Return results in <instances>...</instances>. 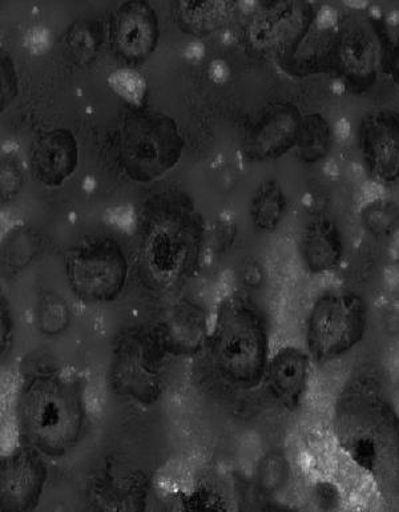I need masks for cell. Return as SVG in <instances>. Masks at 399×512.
<instances>
[{
	"label": "cell",
	"instance_id": "obj_1",
	"mask_svg": "<svg viewBox=\"0 0 399 512\" xmlns=\"http://www.w3.org/2000/svg\"><path fill=\"white\" fill-rule=\"evenodd\" d=\"M16 415L28 446L60 458L78 445L87 422L82 387L59 373H39L20 387Z\"/></svg>",
	"mask_w": 399,
	"mask_h": 512
},
{
	"label": "cell",
	"instance_id": "obj_2",
	"mask_svg": "<svg viewBox=\"0 0 399 512\" xmlns=\"http://www.w3.org/2000/svg\"><path fill=\"white\" fill-rule=\"evenodd\" d=\"M211 352L217 372L229 384L252 389L264 380L270 357L268 326L247 298L229 296L217 306Z\"/></svg>",
	"mask_w": 399,
	"mask_h": 512
},
{
	"label": "cell",
	"instance_id": "obj_3",
	"mask_svg": "<svg viewBox=\"0 0 399 512\" xmlns=\"http://www.w3.org/2000/svg\"><path fill=\"white\" fill-rule=\"evenodd\" d=\"M203 228L185 205H168L149 219L141 241V257L149 280L172 288L187 280L199 262Z\"/></svg>",
	"mask_w": 399,
	"mask_h": 512
},
{
	"label": "cell",
	"instance_id": "obj_4",
	"mask_svg": "<svg viewBox=\"0 0 399 512\" xmlns=\"http://www.w3.org/2000/svg\"><path fill=\"white\" fill-rule=\"evenodd\" d=\"M183 148L179 126L160 112H136L120 128L119 163L139 183H152L167 175L179 163Z\"/></svg>",
	"mask_w": 399,
	"mask_h": 512
},
{
	"label": "cell",
	"instance_id": "obj_5",
	"mask_svg": "<svg viewBox=\"0 0 399 512\" xmlns=\"http://www.w3.org/2000/svg\"><path fill=\"white\" fill-rule=\"evenodd\" d=\"M368 328V308L350 290H328L314 301L306 317L305 341L312 360L330 362L352 352Z\"/></svg>",
	"mask_w": 399,
	"mask_h": 512
},
{
	"label": "cell",
	"instance_id": "obj_6",
	"mask_svg": "<svg viewBox=\"0 0 399 512\" xmlns=\"http://www.w3.org/2000/svg\"><path fill=\"white\" fill-rule=\"evenodd\" d=\"M68 284L80 301L106 304L123 292L128 262L122 247L108 237L83 241L67 252Z\"/></svg>",
	"mask_w": 399,
	"mask_h": 512
},
{
	"label": "cell",
	"instance_id": "obj_7",
	"mask_svg": "<svg viewBox=\"0 0 399 512\" xmlns=\"http://www.w3.org/2000/svg\"><path fill=\"white\" fill-rule=\"evenodd\" d=\"M47 469L34 447H16L4 455L0 466V501L7 511L35 509L42 497Z\"/></svg>",
	"mask_w": 399,
	"mask_h": 512
},
{
	"label": "cell",
	"instance_id": "obj_8",
	"mask_svg": "<svg viewBox=\"0 0 399 512\" xmlns=\"http://www.w3.org/2000/svg\"><path fill=\"white\" fill-rule=\"evenodd\" d=\"M313 10L300 2L276 3L255 19L251 27L252 43L261 51L286 55L294 51L308 34Z\"/></svg>",
	"mask_w": 399,
	"mask_h": 512
},
{
	"label": "cell",
	"instance_id": "obj_9",
	"mask_svg": "<svg viewBox=\"0 0 399 512\" xmlns=\"http://www.w3.org/2000/svg\"><path fill=\"white\" fill-rule=\"evenodd\" d=\"M360 148L370 175L385 184L399 177V116L396 111L369 112L361 120Z\"/></svg>",
	"mask_w": 399,
	"mask_h": 512
},
{
	"label": "cell",
	"instance_id": "obj_10",
	"mask_svg": "<svg viewBox=\"0 0 399 512\" xmlns=\"http://www.w3.org/2000/svg\"><path fill=\"white\" fill-rule=\"evenodd\" d=\"M159 35V18L147 2L124 3L112 16V47L128 63L147 59L155 51Z\"/></svg>",
	"mask_w": 399,
	"mask_h": 512
},
{
	"label": "cell",
	"instance_id": "obj_11",
	"mask_svg": "<svg viewBox=\"0 0 399 512\" xmlns=\"http://www.w3.org/2000/svg\"><path fill=\"white\" fill-rule=\"evenodd\" d=\"M380 31L372 24H348L338 35L336 62L349 82L364 86L377 78L382 64Z\"/></svg>",
	"mask_w": 399,
	"mask_h": 512
},
{
	"label": "cell",
	"instance_id": "obj_12",
	"mask_svg": "<svg viewBox=\"0 0 399 512\" xmlns=\"http://www.w3.org/2000/svg\"><path fill=\"white\" fill-rule=\"evenodd\" d=\"M302 115L292 104L270 107L249 132L247 153L253 160H276L296 147Z\"/></svg>",
	"mask_w": 399,
	"mask_h": 512
},
{
	"label": "cell",
	"instance_id": "obj_13",
	"mask_svg": "<svg viewBox=\"0 0 399 512\" xmlns=\"http://www.w3.org/2000/svg\"><path fill=\"white\" fill-rule=\"evenodd\" d=\"M78 163V141L66 128L44 132L32 144V172L47 187H58L70 179Z\"/></svg>",
	"mask_w": 399,
	"mask_h": 512
},
{
	"label": "cell",
	"instance_id": "obj_14",
	"mask_svg": "<svg viewBox=\"0 0 399 512\" xmlns=\"http://www.w3.org/2000/svg\"><path fill=\"white\" fill-rule=\"evenodd\" d=\"M308 352L297 346H284L269 357L265 377L270 393L286 409H297L304 401L310 380Z\"/></svg>",
	"mask_w": 399,
	"mask_h": 512
},
{
	"label": "cell",
	"instance_id": "obj_15",
	"mask_svg": "<svg viewBox=\"0 0 399 512\" xmlns=\"http://www.w3.org/2000/svg\"><path fill=\"white\" fill-rule=\"evenodd\" d=\"M301 255L306 268L314 274L337 269L344 256V241L336 223L322 216L310 221L302 233Z\"/></svg>",
	"mask_w": 399,
	"mask_h": 512
},
{
	"label": "cell",
	"instance_id": "obj_16",
	"mask_svg": "<svg viewBox=\"0 0 399 512\" xmlns=\"http://www.w3.org/2000/svg\"><path fill=\"white\" fill-rule=\"evenodd\" d=\"M231 14L227 2H181L177 3L176 15L180 27L191 35L212 34L223 27Z\"/></svg>",
	"mask_w": 399,
	"mask_h": 512
},
{
	"label": "cell",
	"instance_id": "obj_17",
	"mask_svg": "<svg viewBox=\"0 0 399 512\" xmlns=\"http://www.w3.org/2000/svg\"><path fill=\"white\" fill-rule=\"evenodd\" d=\"M333 145L332 127L320 114L302 116L298 132L296 151L298 159L304 163L314 164L329 155Z\"/></svg>",
	"mask_w": 399,
	"mask_h": 512
},
{
	"label": "cell",
	"instance_id": "obj_18",
	"mask_svg": "<svg viewBox=\"0 0 399 512\" xmlns=\"http://www.w3.org/2000/svg\"><path fill=\"white\" fill-rule=\"evenodd\" d=\"M286 212V196L277 180L263 181L253 195L251 217L257 229L276 231Z\"/></svg>",
	"mask_w": 399,
	"mask_h": 512
},
{
	"label": "cell",
	"instance_id": "obj_19",
	"mask_svg": "<svg viewBox=\"0 0 399 512\" xmlns=\"http://www.w3.org/2000/svg\"><path fill=\"white\" fill-rule=\"evenodd\" d=\"M398 213L396 201L374 200L362 208V227L370 236L377 237V239H388L397 232Z\"/></svg>",
	"mask_w": 399,
	"mask_h": 512
},
{
	"label": "cell",
	"instance_id": "obj_20",
	"mask_svg": "<svg viewBox=\"0 0 399 512\" xmlns=\"http://www.w3.org/2000/svg\"><path fill=\"white\" fill-rule=\"evenodd\" d=\"M71 312L67 302L56 294H44L36 308V324L40 332L47 336H58L68 328Z\"/></svg>",
	"mask_w": 399,
	"mask_h": 512
},
{
	"label": "cell",
	"instance_id": "obj_21",
	"mask_svg": "<svg viewBox=\"0 0 399 512\" xmlns=\"http://www.w3.org/2000/svg\"><path fill=\"white\" fill-rule=\"evenodd\" d=\"M289 466L284 455L272 453L266 455L259 467V482L266 493H276L288 481Z\"/></svg>",
	"mask_w": 399,
	"mask_h": 512
},
{
	"label": "cell",
	"instance_id": "obj_22",
	"mask_svg": "<svg viewBox=\"0 0 399 512\" xmlns=\"http://www.w3.org/2000/svg\"><path fill=\"white\" fill-rule=\"evenodd\" d=\"M110 83L115 92L128 102L137 104L143 100L145 83L135 71H116L111 75Z\"/></svg>",
	"mask_w": 399,
	"mask_h": 512
},
{
	"label": "cell",
	"instance_id": "obj_23",
	"mask_svg": "<svg viewBox=\"0 0 399 512\" xmlns=\"http://www.w3.org/2000/svg\"><path fill=\"white\" fill-rule=\"evenodd\" d=\"M95 44V36H92L90 28L76 26L68 35V46L80 63L91 62L92 55L96 54Z\"/></svg>",
	"mask_w": 399,
	"mask_h": 512
},
{
	"label": "cell",
	"instance_id": "obj_24",
	"mask_svg": "<svg viewBox=\"0 0 399 512\" xmlns=\"http://www.w3.org/2000/svg\"><path fill=\"white\" fill-rule=\"evenodd\" d=\"M18 94V76L10 56H2V107L10 104Z\"/></svg>",
	"mask_w": 399,
	"mask_h": 512
},
{
	"label": "cell",
	"instance_id": "obj_25",
	"mask_svg": "<svg viewBox=\"0 0 399 512\" xmlns=\"http://www.w3.org/2000/svg\"><path fill=\"white\" fill-rule=\"evenodd\" d=\"M243 280L245 285L251 286V288H259L263 284L264 273L256 261H249L244 265Z\"/></svg>",
	"mask_w": 399,
	"mask_h": 512
},
{
	"label": "cell",
	"instance_id": "obj_26",
	"mask_svg": "<svg viewBox=\"0 0 399 512\" xmlns=\"http://www.w3.org/2000/svg\"><path fill=\"white\" fill-rule=\"evenodd\" d=\"M12 342V320L11 313L8 312L6 306H2V354H7L10 352L8 348H10Z\"/></svg>",
	"mask_w": 399,
	"mask_h": 512
}]
</instances>
